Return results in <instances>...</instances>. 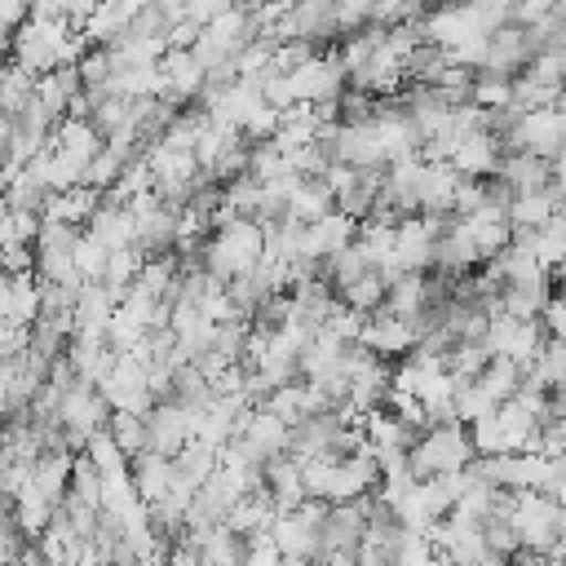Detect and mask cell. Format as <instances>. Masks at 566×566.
Here are the masks:
<instances>
[{
    "label": "cell",
    "instance_id": "3957f363",
    "mask_svg": "<svg viewBox=\"0 0 566 566\" xmlns=\"http://www.w3.org/2000/svg\"><path fill=\"white\" fill-rule=\"evenodd\" d=\"M256 256H261V221L256 217H234L226 226H212L199 248L203 270L217 279H234V274L252 270Z\"/></svg>",
    "mask_w": 566,
    "mask_h": 566
},
{
    "label": "cell",
    "instance_id": "7c38bea8",
    "mask_svg": "<svg viewBox=\"0 0 566 566\" xmlns=\"http://www.w3.org/2000/svg\"><path fill=\"white\" fill-rule=\"evenodd\" d=\"M495 159H500V137L491 128H473L464 137H455L447 164L460 172V177H491L495 172Z\"/></svg>",
    "mask_w": 566,
    "mask_h": 566
},
{
    "label": "cell",
    "instance_id": "8fae6325",
    "mask_svg": "<svg viewBox=\"0 0 566 566\" xmlns=\"http://www.w3.org/2000/svg\"><path fill=\"white\" fill-rule=\"evenodd\" d=\"M553 172H562V159H544V155H531V150H500L491 177H500V181L517 195V190H535V186H544Z\"/></svg>",
    "mask_w": 566,
    "mask_h": 566
},
{
    "label": "cell",
    "instance_id": "9c48e42d",
    "mask_svg": "<svg viewBox=\"0 0 566 566\" xmlns=\"http://www.w3.org/2000/svg\"><path fill=\"white\" fill-rule=\"evenodd\" d=\"M195 433V411L172 402V398H159L150 402L146 411V447L159 451V455H177V447Z\"/></svg>",
    "mask_w": 566,
    "mask_h": 566
},
{
    "label": "cell",
    "instance_id": "52a82bcc",
    "mask_svg": "<svg viewBox=\"0 0 566 566\" xmlns=\"http://www.w3.org/2000/svg\"><path fill=\"white\" fill-rule=\"evenodd\" d=\"M283 80H287L292 102H318V97H336L345 88V66H340L336 49H327V53H310L301 66L283 71Z\"/></svg>",
    "mask_w": 566,
    "mask_h": 566
},
{
    "label": "cell",
    "instance_id": "d4e9b609",
    "mask_svg": "<svg viewBox=\"0 0 566 566\" xmlns=\"http://www.w3.org/2000/svg\"><path fill=\"white\" fill-rule=\"evenodd\" d=\"M424 13V0H371V18L376 27H398V22H416Z\"/></svg>",
    "mask_w": 566,
    "mask_h": 566
},
{
    "label": "cell",
    "instance_id": "ac0fdd59",
    "mask_svg": "<svg viewBox=\"0 0 566 566\" xmlns=\"http://www.w3.org/2000/svg\"><path fill=\"white\" fill-rule=\"evenodd\" d=\"M531 252L548 274H562V256H566V217H562V208L531 230Z\"/></svg>",
    "mask_w": 566,
    "mask_h": 566
},
{
    "label": "cell",
    "instance_id": "5b68a950",
    "mask_svg": "<svg viewBox=\"0 0 566 566\" xmlns=\"http://www.w3.org/2000/svg\"><path fill=\"white\" fill-rule=\"evenodd\" d=\"M106 398L97 394V385H88V380H71L66 389H62V398H57V424H62V442H66V451H84V442H88V433L93 429H106Z\"/></svg>",
    "mask_w": 566,
    "mask_h": 566
},
{
    "label": "cell",
    "instance_id": "7402d4cb",
    "mask_svg": "<svg viewBox=\"0 0 566 566\" xmlns=\"http://www.w3.org/2000/svg\"><path fill=\"white\" fill-rule=\"evenodd\" d=\"M35 88V75H27L18 62H0V111L13 119L22 111V102L31 97Z\"/></svg>",
    "mask_w": 566,
    "mask_h": 566
},
{
    "label": "cell",
    "instance_id": "4316f807",
    "mask_svg": "<svg viewBox=\"0 0 566 566\" xmlns=\"http://www.w3.org/2000/svg\"><path fill=\"white\" fill-rule=\"evenodd\" d=\"M535 318H539V327H544L548 336H562V332H566V310H562V296H557V287L548 292V301L539 305V314H535Z\"/></svg>",
    "mask_w": 566,
    "mask_h": 566
},
{
    "label": "cell",
    "instance_id": "6da1fadb",
    "mask_svg": "<svg viewBox=\"0 0 566 566\" xmlns=\"http://www.w3.org/2000/svg\"><path fill=\"white\" fill-rule=\"evenodd\" d=\"M504 517L517 535V548H526L535 562L544 557V548L566 535V509L562 500L544 495L539 486H522V491H509V504H504ZM544 566V562H539Z\"/></svg>",
    "mask_w": 566,
    "mask_h": 566
},
{
    "label": "cell",
    "instance_id": "83f0119b",
    "mask_svg": "<svg viewBox=\"0 0 566 566\" xmlns=\"http://www.w3.org/2000/svg\"><path fill=\"white\" fill-rule=\"evenodd\" d=\"M234 0H186V9H181V18H190L195 27H203L208 18H217L221 9H230Z\"/></svg>",
    "mask_w": 566,
    "mask_h": 566
},
{
    "label": "cell",
    "instance_id": "8992f818",
    "mask_svg": "<svg viewBox=\"0 0 566 566\" xmlns=\"http://www.w3.org/2000/svg\"><path fill=\"white\" fill-rule=\"evenodd\" d=\"M544 336H548V332L539 327V318H513V314H504V310H491V314H486V327H482L486 354H504V358L517 363V367H526V363L539 354Z\"/></svg>",
    "mask_w": 566,
    "mask_h": 566
},
{
    "label": "cell",
    "instance_id": "2e32d148",
    "mask_svg": "<svg viewBox=\"0 0 566 566\" xmlns=\"http://www.w3.org/2000/svg\"><path fill=\"white\" fill-rule=\"evenodd\" d=\"M327 208H336V199H332V190H327V181L323 177H296L292 181V190H287V199H283V217H292V221H314L318 212H327Z\"/></svg>",
    "mask_w": 566,
    "mask_h": 566
},
{
    "label": "cell",
    "instance_id": "277c9868",
    "mask_svg": "<svg viewBox=\"0 0 566 566\" xmlns=\"http://www.w3.org/2000/svg\"><path fill=\"white\" fill-rule=\"evenodd\" d=\"M562 146H566V115H562V102H553V106H531V111L513 115L509 128L500 133V150H531V155H544V159H562Z\"/></svg>",
    "mask_w": 566,
    "mask_h": 566
},
{
    "label": "cell",
    "instance_id": "9a60e30c",
    "mask_svg": "<svg viewBox=\"0 0 566 566\" xmlns=\"http://www.w3.org/2000/svg\"><path fill=\"white\" fill-rule=\"evenodd\" d=\"M460 172L447 159H424L420 168V190H416V212H451V190Z\"/></svg>",
    "mask_w": 566,
    "mask_h": 566
},
{
    "label": "cell",
    "instance_id": "cb8c5ba5",
    "mask_svg": "<svg viewBox=\"0 0 566 566\" xmlns=\"http://www.w3.org/2000/svg\"><path fill=\"white\" fill-rule=\"evenodd\" d=\"M40 230V212L35 208H9L0 217V243H31Z\"/></svg>",
    "mask_w": 566,
    "mask_h": 566
},
{
    "label": "cell",
    "instance_id": "ba28073f",
    "mask_svg": "<svg viewBox=\"0 0 566 566\" xmlns=\"http://www.w3.org/2000/svg\"><path fill=\"white\" fill-rule=\"evenodd\" d=\"M354 340H363L371 354H380V358H402L420 336H416V327H411V318H402V314H389L385 305H376L367 318H363V327H358V336Z\"/></svg>",
    "mask_w": 566,
    "mask_h": 566
},
{
    "label": "cell",
    "instance_id": "484cf974",
    "mask_svg": "<svg viewBox=\"0 0 566 566\" xmlns=\"http://www.w3.org/2000/svg\"><path fill=\"white\" fill-rule=\"evenodd\" d=\"M332 18L340 31H354L371 18V0H332Z\"/></svg>",
    "mask_w": 566,
    "mask_h": 566
},
{
    "label": "cell",
    "instance_id": "d6986e66",
    "mask_svg": "<svg viewBox=\"0 0 566 566\" xmlns=\"http://www.w3.org/2000/svg\"><path fill=\"white\" fill-rule=\"evenodd\" d=\"M106 243L88 230V226H80L75 230V239H71V265H75V274L88 283V279H102V265H106Z\"/></svg>",
    "mask_w": 566,
    "mask_h": 566
},
{
    "label": "cell",
    "instance_id": "e0dca14e",
    "mask_svg": "<svg viewBox=\"0 0 566 566\" xmlns=\"http://www.w3.org/2000/svg\"><path fill=\"white\" fill-rule=\"evenodd\" d=\"M106 248H124V243H133V212L124 208V203H115V199H97V208L88 212V221H84Z\"/></svg>",
    "mask_w": 566,
    "mask_h": 566
},
{
    "label": "cell",
    "instance_id": "44dd1931",
    "mask_svg": "<svg viewBox=\"0 0 566 566\" xmlns=\"http://www.w3.org/2000/svg\"><path fill=\"white\" fill-rule=\"evenodd\" d=\"M106 433L115 438V447L124 455H137L146 447V416H137V411H106Z\"/></svg>",
    "mask_w": 566,
    "mask_h": 566
},
{
    "label": "cell",
    "instance_id": "4fadbf2b",
    "mask_svg": "<svg viewBox=\"0 0 566 566\" xmlns=\"http://www.w3.org/2000/svg\"><path fill=\"white\" fill-rule=\"evenodd\" d=\"M84 84H80V71H75V62H57V66H49V71H40L35 75V97L44 102V111L53 115V119H62L66 111H71V97L80 93Z\"/></svg>",
    "mask_w": 566,
    "mask_h": 566
},
{
    "label": "cell",
    "instance_id": "603a6c76",
    "mask_svg": "<svg viewBox=\"0 0 566 566\" xmlns=\"http://www.w3.org/2000/svg\"><path fill=\"white\" fill-rule=\"evenodd\" d=\"M124 164H128V159H124V155H115V150L102 142V146H97V155L84 164L80 181H84V186H93V190H106V186L119 177V168H124Z\"/></svg>",
    "mask_w": 566,
    "mask_h": 566
},
{
    "label": "cell",
    "instance_id": "5bb4252c",
    "mask_svg": "<svg viewBox=\"0 0 566 566\" xmlns=\"http://www.w3.org/2000/svg\"><path fill=\"white\" fill-rule=\"evenodd\" d=\"M172 455H159V451H150V447H142L137 455H128V478H133V491L150 504V500H159L164 491H168V482H172Z\"/></svg>",
    "mask_w": 566,
    "mask_h": 566
},
{
    "label": "cell",
    "instance_id": "30bf717a",
    "mask_svg": "<svg viewBox=\"0 0 566 566\" xmlns=\"http://www.w3.org/2000/svg\"><path fill=\"white\" fill-rule=\"evenodd\" d=\"M531 57V35L522 22H500L491 35H486V62L482 71H495V75H517Z\"/></svg>",
    "mask_w": 566,
    "mask_h": 566
},
{
    "label": "cell",
    "instance_id": "7a4b0ae2",
    "mask_svg": "<svg viewBox=\"0 0 566 566\" xmlns=\"http://www.w3.org/2000/svg\"><path fill=\"white\" fill-rule=\"evenodd\" d=\"M473 438H469V424L464 420H438V424H424L411 447H407V469L411 478H429V473H447V469H464L473 460Z\"/></svg>",
    "mask_w": 566,
    "mask_h": 566
},
{
    "label": "cell",
    "instance_id": "ffe728a7",
    "mask_svg": "<svg viewBox=\"0 0 566 566\" xmlns=\"http://www.w3.org/2000/svg\"><path fill=\"white\" fill-rule=\"evenodd\" d=\"M336 296L345 301V305H354V310H363V314H371L380 301H385V279L367 265L363 274H354L345 287H336Z\"/></svg>",
    "mask_w": 566,
    "mask_h": 566
},
{
    "label": "cell",
    "instance_id": "f1b7e54d",
    "mask_svg": "<svg viewBox=\"0 0 566 566\" xmlns=\"http://www.w3.org/2000/svg\"><path fill=\"white\" fill-rule=\"evenodd\" d=\"M9 124H13V119H9L4 111H0V137H9Z\"/></svg>",
    "mask_w": 566,
    "mask_h": 566
}]
</instances>
